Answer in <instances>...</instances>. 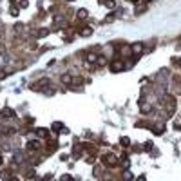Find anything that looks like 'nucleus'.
<instances>
[{
	"label": "nucleus",
	"mask_w": 181,
	"mask_h": 181,
	"mask_svg": "<svg viewBox=\"0 0 181 181\" xmlns=\"http://www.w3.org/2000/svg\"><path fill=\"white\" fill-rule=\"evenodd\" d=\"M118 69H121V63H112V71H118Z\"/></svg>",
	"instance_id": "1"
}]
</instances>
